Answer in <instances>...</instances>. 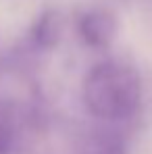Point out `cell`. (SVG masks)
I'll use <instances>...</instances> for the list:
<instances>
[{
    "label": "cell",
    "mask_w": 152,
    "mask_h": 154,
    "mask_svg": "<svg viewBox=\"0 0 152 154\" xmlns=\"http://www.w3.org/2000/svg\"><path fill=\"white\" fill-rule=\"evenodd\" d=\"M19 146L21 135L15 108L6 102H0V154H17Z\"/></svg>",
    "instance_id": "5"
},
{
    "label": "cell",
    "mask_w": 152,
    "mask_h": 154,
    "mask_svg": "<svg viewBox=\"0 0 152 154\" xmlns=\"http://www.w3.org/2000/svg\"><path fill=\"white\" fill-rule=\"evenodd\" d=\"M31 38L44 50H50L54 46H58V42L63 38V15L54 8L44 11L31 29Z\"/></svg>",
    "instance_id": "4"
},
{
    "label": "cell",
    "mask_w": 152,
    "mask_h": 154,
    "mask_svg": "<svg viewBox=\"0 0 152 154\" xmlns=\"http://www.w3.org/2000/svg\"><path fill=\"white\" fill-rule=\"evenodd\" d=\"M77 29L81 40L92 48H108L119 31L115 13L108 8H90L79 15Z\"/></svg>",
    "instance_id": "2"
},
{
    "label": "cell",
    "mask_w": 152,
    "mask_h": 154,
    "mask_svg": "<svg viewBox=\"0 0 152 154\" xmlns=\"http://www.w3.org/2000/svg\"><path fill=\"white\" fill-rule=\"evenodd\" d=\"M81 154H129V146L115 129H94L81 140Z\"/></svg>",
    "instance_id": "3"
},
{
    "label": "cell",
    "mask_w": 152,
    "mask_h": 154,
    "mask_svg": "<svg viewBox=\"0 0 152 154\" xmlns=\"http://www.w3.org/2000/svg\"><path fill=\"white\" fill-rule=\"evenodd\" d=\"M83 104L100 121L123 123L133 119L142 104L140 73L123 60L98 63L83 79Z\"/></svg>",
    "instance_id": "1"
}]
</instances>
